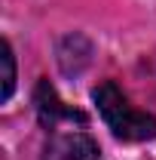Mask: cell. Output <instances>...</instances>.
<instances>
[{"label": "cell", "instance_id": "obj_1", "mask_svg": "<svg viewBox=\"0 0 156 160\" xmlns=\"http://www.w3.org/2000/svg\"><path fill=\"white\" fill-rule=\"evenodd\" d=\"M92 99L98 105V114L107 123V129L122 142H147L156 139V117L147 111H138L129 96L117 86V80L98 83Z\"/></svg>", "mask_w": 156, "mask_h": 160}, {"label": "cell", "instance_id": "obj_2", "mask_svg": "<svg viewBox=\"0 0 156 160\" xmlns=\"http://www.w3.org/2000/svg\"><path fill=\"white\" fill-rule=\"evenodd\" d=\"M40 160H101V148L83 129H55Z\"/></svg>", "mask_w": 156, "mask_h": 160}, {"label": "cell", "instance_id": "obj_3", "mask_svg": "<svg viewBox=\"0 0 156 160\" xmlns=\"http://www.w3.org/2000/svg\"><path fill=\"white\" fill-rule=\"evenodd\" d=\"M34 108H37V120H40L43 129H58V123H64V120L86 123V114L77 111V108H67V105L58 99V92H55V86H52L49 80H40L37 83Z\"/></svg>", "mask_w": 156, "mask_h": 160}, {"label": "cell", "instance_id": "obj_4", "mask_svg": "<svg viewBox=\"0 0 156 160\" xmlns=\"http://www.w3.org/2000/svg\"><path fill=\"white\" fill-rule=\"evenodd\" d=\"M0 62H3V96L0 99L9 102L12 96V89H16V56H12V46H9V40H3V46H0Z\"/></svg>", "mask_w": 156, "mask_h": 160}]
</instances>
